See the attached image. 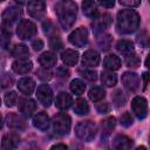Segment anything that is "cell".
Segmentation results:
<instances>
[{
  "label": "cell",
  "mask_w": 150,
  "mask_h": 150,
  "mask_svg": "<svg viewBox=\"0 0 150 150\" xmlns=\"http://www.w3.org/2000/svg\"><path fill=\"white\" fill-rule=\"evenodd\" d=\"M73 104V97L70 94L68 93H60L57 96H56V100H55V105L57 109L60 110H67L71 107Z\"/></svg>",
  "instance_id": "18"
},
{
  "label": "cell",
  "mask_w": 150,
  "mask_h": 150,
  "mask_svg": "<svg viewBox=\"0 0 150 150\" xmlns=\"http://www.w3.org/2000/svg\"><path fill=\"white\" fill-rule=\"evenodd\" d=\"M70 90L75 95H82L84 93V90H86V84L80 79H75V80H73L70 82Z\"/></svg>",
  "instance_id": "34"
},
{
  "label": "cell",
  "mask_w": 150,
  "mask_h": 150,
  "mask_svg": "<svg viewBox=\"0 0 150 150\" xmlns=\"http://www.w3.org/2000/svg\"><path fill=\"white\" fill-rule=\"evenodd\" d=\"M122 83L128 91L135 93L139 88V76L132 71H125L122 75Z\"/></svg>",
  "instance_id": "8"
},
{
  "label": "cell",
  "mask_w": 150,
  "mask_h": 150,
  "mask_svg": "<svg viewBox=\"0 0 150 150\" xmlns=\"http://www.w3.org/2000/svg\"><path fill=\"white\" fill-rule=\"evenodd\" d=\"M21 9L19 7H8L2 12V25L11 27L21 18Z\"/></svg>",
  "instance_id": "11"
},
{
  "label": "cell",
  "mask_w": 150,
  "mask_h": 150,
  "mask_svg": "<svg viewBox=\"0 0 150 150\" xmlns=\"http://www.w3.org/2000/svg\"><path fill=\"white\" fill-rule=\"evenodd\" d=\"M18 89L23 95H30L35 89V81L32 77H22L18 82Z\"/></svg>",
  "instance_id": "19"
},
{
  "label": "cell",
  "mask_w": 150,
  "mask_h": 150,
  "mask_svg": "<svg viewBox=\"0 0 150 150\" xmlns=\"http://www.w3.org/2000/svg\"><path fill=\"white\" fill-rule=\"evenodd\" d=\"M98 4L104 8H111L115 5V0H98Z\"/></svg>",
  "instance_id": "47"
},
{
  "label": "cell",
  "mask_w": 150,
  "mask_h": 150,
  "mask_svg": "<svg viewBox=\"0 0 150 150\" xmlns=\"http://www.w3.org/2000/svg\"><path fill=\"white\" fill-rule=\"evenodd\" d=\"M79 73L81 74L82 77H84L86 80H88V81H90V82H94V81H96V79H97V74H96V71H94V70L80 69Z\"/></svg>",
  "instance_id": "38"
},
{
  "label": "cell",
  "mask_w": 150,
  "mask_h": 150,
  "mask_svg": "<svg viewBox=\"0 0 150 150\" xmlns=\"http://www.w3.org/2000/svg\"><path fill=\"white\" fill-rule=\"evenodd\" d=\"M49 124H50L49 117L45 111H40L33 117V125L39 130L46 131L49 128Z\"/></svg>",
  "instance_id": "17"
},
{
  "label": "cell",
  "mask_w": 150,
  "mask_h": 150,
  "mask_svg": "<svg viewBox=\"0 0 150 150\" xmlns=\"http://www.w3.org/2000/svg\"><path fill=\"white\" fill-rule=\"evenodd\" d=\"M1 1H5V0H1Z\"/></svg>",
  "instance_id": "53"
},
{
  "label": "cell",
  "mask_w": 150,
  "mask_h": 150,
  "mask_svg": "<svg viewBox=\"0 0 150 150\" xmlns=\"http://www.w3.org/2000/svg\"><path fill=\"white\" fill-rule=\"evenodd\" d=\"M68 39L73 46L82 48L88 43V30L86 27H79L69 34Z\"/></svg>",
  "instance_id": "6"
},
{
  "label": "cell",
  "mask_w": 150,
  "mask_h": 150,
  "mask_svg": "<svg viewBox=\"0 0 150 150\" xmlns=\"http://www.w3.org/2000/svg\"><path fill=\"white\" fill-rule=\"evenodd\" d=\"M53 129L54 131L60 136H66L70 131L71 127V120L70 116L66 112H59L53 117Z\"/></svg>",
  "instance_id": "4"
},
{
  "label": "cell",
  "mask_w": 150,
  "mask_h": 150,
  "mask_svg": "<svg viewBox=\"0 0 150 150\" xmlns=\"http://www.w3.org/2000/svg\"><path fill=\"white\" fill-rule=\"evenodd\" d=\"M20 143V137L19 135L12 132V134H6L2 137L1 141V149L2 150H12L15 149Z\"/></svg>",
  "instance_id": "16"
},
{
  "label": "cell",
  "mask_w": 150,
  "mask_h": 150,
  "mask_svg": "<svg viewBox=\"0 0 150 150\" xmlns=\"http://www.w3.org/2000/svg\"><path fill=\"white\" fill-rule=\"evenodd\" d=\"M52 149H67V145L66 144H62V143H59V144L53 145Z\"/></svg>",
  "instance_id": "49"
},
{
  "label": "cell",
  "mask_w": 150,
  "mask_h": 150,
  "mask_svg": "<svg viewBox=\"0 0 150 150\" xmlns=\"http://www.w3.org/2000/svg\"><path fill=\"white\" fill-rule=\"evenodd\" d=\"M111 15L108 14V13H102V14H98L96 18H95V21H94V29L96 33H100V32H103L105 28H108L110 25H111Z\"/></svg>",
  "instance_id": "14"
},
{
  "label": "cell",
  "mask_w": 150,
  "mask_h": 150,
  "mask_svg": "<svg viewBox=\"0 0 150 150\" xmlns=\"http://www.w3.org/2000/svg\"><path fill=\"white\" fill-rule=\"evenodd\" d=\"M36 30L38 29H36L35 23L27 19L21 20L16 27V34L21 40H28L33 38L36 34Z\"/></svg>",
  "instance_id": "5"
},
{
  "label": "cell",
  "mask_w": 150,
  "mask_h": 150,
  "mask_svg": "<svg viewBox=\"0 0 150 150\" xmlns=\"http://www.w3.org/2000/svg\"><path fill=\"white\" fill-rule=\"evenodd\" d=\"M15 1H16L18 4H20V5H22V4H26V2L28 1V0H15Z\"/></svg>",
  "instance_id": "51"
},
{
  "label": "cell",
  "mask_w": 150,
  "mask_h": 150,
  "mask_svg": "<svg viewBox=\"0 0 150 150\" xmlns=\"http://www.w3.org/2000/svg\"><path fill=\"white\" fill-rule=\"evenodd\" d=\"M42 27H43V32H45L46 34H48V35H50V33H55L54 26H53V23H52L49 20L45 21V22L42 23Z\"/></svg>",
  "instance_id": "42"
},
{
  "label": "cell",
  "mask_w": 150,
  "mask_h": 150,
  "mask_svg": "<svg viewBox=\"0 0 150 150\" xmlns=\"http://www.w3.org/2000/svg\"><path fill=\"white\" fill-rule=\"evenodd\" d=\"M124 61H125V64L129 67V68H137L141 63V59L139 56L135 53V52H131L129 54H125L124 55Z\"/></svg>",
  "instance_id": "33"
},
{
  "label": "cell",
  "mask_w": 150,
  "mask_h": 150,
  "mask_svg": "<svg viewBox=\"0 0 150 150\" xmlns=\"http://www.w3.org/2000/svg\"><path fill=\"white\" fill-rule=\"evenodd\" d=\"M116 49L122 54H129L134 52V43L130 40H120L116 43Z\"/></svg>",
  "instance_id": "31"
},
{
  "label": "cell",
  "mask_w": 150,
  "mask_h": 150,
  "mask_svg": "<svg viewBox=\"0 0 150 150\" xmlns=\"http://www.w3.org/2000/svg\"><path fill=\"white\" fill-rule=\"evenodd\" d=\"M148 1H149V2H150V0H148Z\"/></svg>",
  "instance_id": "54"
},
{
  "label": "cell",
  "mask_w": 150,
  "mask_h": 150,
  "mask_svg": "<svg viewBox=\"0 0 150 150\" xmlns=\"http://www.w3.org/2000/svg\"><path fill=\"white\" fill-rule=\"evenodd\" d=\"M101 81L102 83L105 86V87H114L116 83H117V76L110 71V70H107V71H102V75H101Z\"/></svg>",
  "instance_id": "30"
},
{
  "label": "cell",
  "mask_w": 150,
  "mask_h": 150,
  "mask_svg": "<svg viewBox=\"0 0 150 150\" xmlns=\"http://www.w3.org/2000/svg\"><path fill=\"white\" fill-rule=\"evenodd\" d=\"M100 54L94 49H88L82 55V63L86 67H97L100 64Z\"/></svg>",
  "instance_id": "15"
},
{
  "label": "cell",
  "mask_w": 150,
  "mask_h": 150,
  "mask_svg": "<svg viewBox=\"0 0 150 150\" xmlns=\"http://www.w3.org/2000/svg\"><path fill=\"white\" fill-rule=\"evenodd\" d=\"M56 61H57L56 55L53 52H45L39 56V63L47 69L54 67L56 64Z\"/></svg>",
  "instance_id": "21"
},
{
  "label": "cell",
  "mask_w": 150,
  "mask_h": 150,
  "mask_svg": "<svg viewBox=\"0 0 150 150\" xmlns=\"http://www.w3.org/2000/svg\"><path fill=\"white\" fill-rule=\"evenodd\" d=\"M103 67L105 68V70L115 71L121 68V60L118 56H116L114 54H109L103 60Z\"/></svg>",
  "instance_id": "22"
},
{
  "label": "cell",
  "mask_w": 150,
  "mask_h": 150,
  "mask_svg": "<svg viewBox=\"0 0 150 150\" xmlns=\"http://www.w3.org/2000/svg\"><path fill=\"white\" fill-rule=\"evenodd\" d=\"M134 142L125 135H117L112 141V148L117 150H128L132 146Z\"/></svg>",
  "instance_id": "20"
},
{
  "label": "cell",
  "mask_w": 150,
  "mask_h": 150,
  "mask_svg": "<svg viewBox=\"0 0 150 150\" xmlns=\"http://www.w3.org/2000/svg\"><path fill=\"white\" fill-rule=\"evenodd\" d=\"M49 46H50V48L53 50H60L63 47L61 39L57 35H55V34L54 35H50V38H49Z\"/></svg>",
  "instance_id": "37"
},
{
  "label": "cell",
  "mask_w": 150,
  "mask_h": 150,
  "mask_svg": "<svg viewBox=\"0 0 150 150\" xmlns=\"http://www.w3.org/2000/svg\"><path fill=\"white\" fill-rule=\"evenodd\" d=\"M1 83H2V88L11 87V86L13 84V79H12V76H11L8 73L4 74V75H2V81H1Z\"/></svg>",
  "instance_id": "41"
},
{
  "label": "cell",
  "mask_w": 150,
  "mask_h": 150,
  "mask_svg": "<svg viewBox=\"0 0 150 150\" xmlns=\"http://www.w3.org/2000/svg\"><path fill=\"white\" fill-rule=\"evenodd\" d=\"M36 110V103L34 102V100L29 98V97H21L19 98V111L26 116L29 117L33 115V112Z\"/></svg>",
  "instance_id": "12"
},
{
  "label": "cell",
  "mask_w": 150,
  "mask_h": 150,
  "mask_svg": "<svg viewBox=\"0 0 150 150\" xmlns=\"http://www.w3.org/2000/svg\"><path fill=\"white\" fill-rule=\"evenodd\" d=\"M142 80H143V89H146L148 84L150 83V74L146 73V71H144L142 74Z\"/></svg>",
  "instance_id": "48"
},
{
  "label": "cell",
  "mask_w": 150,
  "mask_h": 150,
  "mask_svg": "<svg viewBox=\"0 0 150 150\" xmlns=\"http://www.w3.org/2000/svg\"><path fill=\"white\" fill-rule=\"evenodd\" d=\"M6 123L12 129L20 130V129L25 128V121L16 114H8L6 116Z\"/></svg>",
  "instance_id": "25"
},
{
  "label": "cell",
  "mask_w": 150,
  "mask_h": 150,
  "mask_svg": "<svg viewBox=\"0 0 150 150\" xmlns=\"http://www.w3.org/2000/svg\"><path fill=\"white\" fill-rule=\"evenodd\" d=\"M36 97H38V101L43 107H49L53 102V91L50 87L46 83L40 84L36 90Z\"/></svg>",
  "instance_id": "9"
},
{
  "label": "cell",
  "mask_w": 150,
  "mask_h": 150,
  "mask_svg": "<svg viewBox=\"0 0 150 150\" xmlns=\"http://www.w3.org/2000/svg\"><path fill=\"white\" fill-rule=\"evenodd\" d=\"M131 110L138 120H143L148 115V102L143 96H136L131 101Z\"/></svg>",
  "instance_id": "7"
},
{
  "label": "cell",
  "mask_w": 150,
  "mask_h": 150,
  "mask_svg": "<svg viewBox=\"0 0 150 150\" xmlns=\"http://www.w3.org/2000/svg\"><path fill=\"white\" fill-rule=\"evenodd\" d=\"M55 13L63 29H69L76 21L77 6L71 0H60L55 5Z\"/></svg>",
  "instance_id": "1"
},
{
  "label": "cell",
  "mask_w": 150,
  "mask_h": 150,
  "mask_svg": "<svg viewBox=\"0 0 150 150\" xmlns=\"http://www.w3.org/2000/svg\"><path fill=\"white\" fill-rule=\"evenodd\" d=\"M115 124H116V120L112 116L107 117L105 120L102 121V123H101V125H102V139L110 135V132L115 128Z\"/></svg>",
  "instance_id": "27"
},
{
  "label": "cell",
  "mask_w": 150,
  "mask_h": 150,
  "mask_svg": "<svg viewBox=\"0 0 150 150\" xmlns=\"http://www.w3.org/2000/svg\"><path fill=\"white\" fill-rule=\"evenodd\" d=\"M82 11L84 13L86 16L88 18H91V19H95L97 16V5L94 0H84L82 2Z\"/></svg>",
  "instance_id": "23"
},
{
  "label": "cell",
  "mask_w": 150,
  "mask_h": 150,
  "mask_svg": "<svg viewBox=\"0 0 150 150\" xmlns=\"http://www.w3.org/2000/svg\"><path fill=\"white\" fill-rule=\"evenodd\" d=\"M28 14L34 19H42L46 14V5L42 0H30L27 5Z\"/></svg>",
  "instance_id": "10"
},
{
  "label": "cell",
  "mask_w": 150,
  "mask_h": 150,
  "mask_svg": "<svg viewBox=\"0 0 150 150\" xmlns=\"http://www.w3.org/2000/svg\"><path fill=\"white\" fill-rule=\"evenodd\" d=\"M149 143H150V135H149Z\"/></svg>",
  "instance_id": "52"
},
{
  "label": "cell",
  "mask_w": 150,
  "mask_h": 150,
  "mask_svg": "<svg viewBox=\"0 0 150 150\" xmlns=\"http://www.w3.org/2000/svg\"><path fill=\"white\" fill-rule=\"evenodd\" d=\"M4 101L6 103L7 107H14L15 103L18 102V95L15 91H8L5 94V97H4Z\"/></svg>",
  "instance_id": "35"
},
{
  "label": "cell",
  "mask_w": 150,
  "mask_h": 150,
  "mask_svg": "<svg viewBox=\"0 0 150 150\" xmlns=\"http://www.w3.org/2000/svg\"><path fill=\"white\" fill-rule=\"evenodd\" d=\"M36 75L42 81H49L52 79V73L49 70H47V68H43V67L36 70Z\"/></svg>",
  "instance_id": "40"
},
{
  "label": "cell",
  "mask_w": 150,
  "mask_h": 150,
  "mask_svg": "<svg viewBox=\"0 0 150 150\" xmlns=\"http://www.w3.org/2000/svg\"><path fill=\"white\" fill-rule=\"evenodd\" d=\"M96 41H97L98 47L103 52L109 50V48L111 47V36L107 33H103V32L96 33Z\"/></svg>",
  "instance_id": "26"
},
{
  "label": "cell",
  "mask_w": 150,
  "mask_h": 150,
  "mask_svg": "<svg viewBox=\"0 0 150 150\" xmlns=\"http://www.w3.org/2000/svg\"><path fill=\"white\" fill-rule=\"evenodd\" d=\"M56 75L62 79H67V77H69V70L66 69V67H59L56 70Z\"/></svg>",
  "instance_id": "45"
},
{
  "label": "cell",
  "mask_w": 150,
  "mask_h": 150,
  "mask_svg": "<svg viewBox=\"0 0 150 150\" xmlns=\"http://www.w3.org/2000/svg\"><path fill=\"white\" fill-rule=\"evenodd\" d=\"M96 131H97V127L91 121H82V122L77 123L75 127L76 136L84 142L93 141L96 136Z\"/></svg>",
  "instance_id": "3"
},
{
  "label": "cell",
  "mask_w": 150,
  "mask_h": 150,
  "mask_svg": "<svg viewBox=\"0 0 150 150\" xmlns=\"http://www.w3.org/2000/svg\"><path fill=\"white\" fill-rule=\"evenodd\" d=\"M111 98H112V102L116 104V107H123L125 103V96L121 90H116L111 95Z\"/></svg>",
  "instance_id": "36"
},
{
  "label": "cell",
  "mask_w": 150,
  "mask_h": 150,
  "mask_svg": "<svg viewBox=\"0 0 150 150\" xmlns=\"http://www.w3.org/2000/svg\"><path fill=\"white\" fill-rule=\"evenodd\" d=\"M120 122H121V124H122L123 127H125V128H128V127L132 125L134 120H132L131 114H130V112H128V111L123 112V114L121 115V117H120Z\"/></svg>",
  "instance_id": "39"
},
{
  "label": "cell",
  "mask_w": 150,
  "mask_h": 150,
  "mask_svg": "<svg viewBox=\"0 0 150 150\" xmlns=\"http://www.w3.org/2000/svg\"><path fill=\"white\" fill-rule=\"evenodd\" d=\"M32 47H33V49L34 50H41L42 48H43V41L42 40H40V39H36V40H34L33 42H32Z\"/></svg>",
  "instance_id": "46"
},
{
  "label": "cell",
  "mask_w": 150,
  "mask_h": 150,
  "mask_svg": "<svg viewBox=\"0 0 150 150\" xmlns=\"http://www.w3.org/2000/svg\"><path fill=\"white\" fill-rule=\"evenodd\" d=\"M144 63H145V67L150 69V53L148 54V56H146V59H145V62H144Z\"/></svg>",
  "instance_id": "50"
},
{
  "label": "cell",
  "mask_w": 150,
  "mask_h": 150,
  "mask_svg": "<svg viewBox=\"0 0 150 150\" xmlns=\"http://www.w3.org/2000/svg\"><path fill=\"white\" fill-rule=\"evenodd\" d=\"M61 59L67 66H75L79 61V53L74 49H66L61 54Z\"/></svg>",
  "instance_id": "24"
},
{
  "label": "cell",
  "mask_w": 150,
  "mask_h": 150,
  "mask_svg": "<svg viewBox=\"0 0 150 150\" xmlns=\"http://www.w3.org/2000/svg\"><path fill=\"white\" fill-rule=\"evenodd\" d=\"M88 96L93 102H98V101H102L105 97V91H104V89L102 87L94 86V87H91L89 89Z\"/></svg>",
  "instance_id": "28"
},
{
  "label": "cell",
  "mask_w": 150,
  "mask_h": 150,
  "mask_svg": "<svg viewBox=\"0 0 150 150\" xmlns=\"http://www.w3.org/2000/svg\"><path fill=\"white\" fill-rule=\"evenodd\" d=\"M12 55L16 59H28V56H29L28 47L22 43L15 45L14 48L12 49Z\"/></svg>",
  "instance_id": "29"
},
{
  "label": "cell",
  "mask_w": 150,
  "mask_h": 150,
  "mask_svg": "<svg viewBox=\"0 0 150 150\" xmlns=\"http://www.w3.org/2000/svg\"><path fill=\"white\" fill-rule=\"evenodd\" d=\"M74 112L77 115H87L89 112V104L84 98H79L75 101Z\"/></svg>",
  "instance_id": "32"
},
{
  "label": "cell",
  "mask_w": 150,
  "mask_h": 150,
  "mask_svg": "<svg viewBox=\"0 0 150 150\" xmlns=\"http://www.w3.org/2000/svg\"><path fill=\"white\" fill-rule=\"evenodd\" d=\"M139 15L134 9H121L116 15V30L120 34H131L139 27Z\"/></svg>",
  "instance_id": "2"
},
{
  "label": "cell",
  "mask_w": 150,
  "mask_h": 150,
  "mask_svg": "<svg viewBox=\"0 0 150 150\" xmlns=\"http://www.w3.org/2000/svg\"><path fill=\"white\" fill-rule=\"evenodd\" d=\"M121 5L128 6V7H137L141 4V0H120Z\"/></svg>",
  "instance_id": "44"
},
{
  "label": "cell",
  "mask_w": 150,
  "mask_h": 150,
  "mask_svg": "<svg viewBox=\"0 0 150 150\" xmlns=\"http://www.w3.org/2000/svg\"><path fill=\"white\" fill-rule=\"evenodd\" d=\"M96 109H97V111H98L100 114H107V112H109V110H110V105H109L108 103L103 102V103H98L97 107H96Z\"/></svg>",
  "instance_id": "43"
},
{
  "label": "cell",
  "mask_w": 150,
  "mask_h": 150,
  "mask_svg": "<svg viewBox=\"0 0 150 150\" xmlns=\"http://www.w3.org/2000/svg\"><path fill=\"white\" fill-rule=\"evenodd\" d=\"M12 69L16 74H27L33 69V63L28 59H18L12 63Z\"/></svg>",
  "instance_id": "13"
}]
</instances>
